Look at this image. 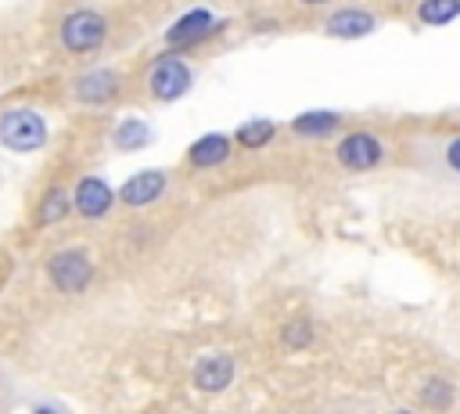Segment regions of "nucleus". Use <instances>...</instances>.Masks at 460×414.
I'll return each mask as SVG.
<instances>
[{"label":"nucleus","instance_id":"18","mask_svg":"<svg viewBox=\"0 0 460 414\" xmlns=\"http://www.w3.org/2000/svg\"><path fill=\"white\" fill-rule=\"evenodd\" d=\"M280 342H284L288 349L309 346V342H313V324H309V320H291V324H284V328H280Z\"/></svg>","mask_w":460,"mask_h":414},{"label":"nucleus","instance_id":"2","mask_svg":"<svg viewBox=\"0 0 460 414\" xmlns=\"http://www.w3.org/2000/svg\"><path fill=\"white\" fill-rule=\"evenodd\" d=\"M58 40L68 54H90L108 40V18L93 7H79V11L65 14V22L58 29Z\"/></svg>","mask_w":460,"mask_h":414},{"label":"nucleus","instance_id":"7","mask_svg":"<svg viewBox=\"0 0 460 414\" xmlns=\"http://www.w3.org/2000/svg\"><path fill=\"white\" fill-rule=\"evenodd\" d=\"M119 86H122V76L115 68H90L75 79L72 94L79 104H108L119 97Z\"/></svg>","mask_w":460,"mask_h":414},{"label":"nucleus","instance_id":"12","mask_svg":"<svg viewBox=\"0 0 460 414\" xmlns=\"http://www.w3.org/2000/svg\"><path fill=\"white\" fill-rule=\"evenodd\" d=\"M226 158H230V137H223V133H205L187 148V162L194 169H216Z\"/></svg>","mask_w":460,"mask_h":414},{"label":"nucleus","instance_id":"20","mask_svg":"<svg viewBox=\"0 0 460 414\" xmlns=\"http://www.w3.org/2000/svg\"><path fill=\"white\" fill-rule=\"evenodd\" d=\"M442 162H446L449 173L460 176V137H449V140L442 144Z\"/></svg>","mask_w":460,"mask_h":414},{"label":"nucleus","instance_id":"21","mask_svg":"<svg viewBox=\"0 0 460 414\" xmlns=\"http://www.w3.org/2000/svg\"><path fill=\"white\" fill-rule=\"evenodd\" d=\"M302 4H309V7H316V4H331V0H302Z\"/></svg>","mask_w":460,"mask_h":414},{"label":"nucleus","instance_id":"11","mask_svg":"<svg viewBox=\"0 0 460 414\" xmlns=\"http://www.w3.org/2000/svg\"><path fill=\"white\" fill-rule=\"evenodd\" d=\"M194 385L201 392H223L230 382H234V360L226 353H205L198 364H194Z\"/></svg>","mask_w":460,"mask_h":414},{"label":"nucleus","instance_id":"9","mask_svg":"<svg viewBox=\"0 0 460 414\" xmlns=\"http://www.w3.org/2000/svg\"><path fill=\"white\" fill-rule=\"evenodd\" d=\"M377 29V18H374V11L370 7H338L327 22H323V32L327 36H334V40H359V36H367V32H374Z\"/></svg>","mask_w":460,"mask_h":414},{"label":"nucleus","instance_id":"16","mask_svg":"<svg viewBox=\"0 0 460 414\" xmlns=\"http://www.w3.org/2000/svg\"><path fill=\"white\" fill-rule=\"evenodd\" d=\"M115 148H122V151H137V148H144L147 140H151V130H147V122H140V119H126V122H119L115 126Z\"/></svg>","mask_w":460,"mask_h":414},{"label":"nucleus","instance_id":"19","mask_svg":"<svg viewBox=\"0 0 460 414\" xmlns=\"http://www.w3.org/2000/svg\"><path fill=\"white\" fill-rule=\"evenodd\" d=\"M420 396H424V403H431V407H446V403H453V389H449V382H428Z\"/></svg>","mask_w":460,"mask_h":414},{"label":"nucleus","instance_id":"8","mask_svg":"<svg viewBox=\"0 0 460 414\" xmlns=\"http://www.w3.org/2000/svg\"><path fill=\"white\" fill-rule=\"evenodd\" d=\"M111 202H115V191L108 187L104 176H83V180L75 184L72 205H75V212H79L83 220H101V216H108Z\"/></svg>","mask_w":460,"mask_h":414},{"label":"nucleus","instance_id":"1","mask_svg":"<svg viewBox=\"0 0 460 414\" xmlns=\"http://www.w3.org/2000/svg\"><path fill=\"white\" fill-rule=\"evenodd\" d=\"M190 86H194V68L176 50H169V54L151 61V68H147V94L155 101H162V104L180 101Z\"/></svg>","mask_w":460,"mask_h":414},{"label":"nucleus","instance_id":"3","mask_svg":"<svg viewBox=\"0 0 460 414\" xmlns=\"http://www.w3.org/2000/svg\"><path fill=\"white\" fill-rule=\"evenodd\" d=\"M0 144L11 151H36L47 144V119L32 108H7L0 115Z\"/></svg>","mask_w":460,"mask_h":414},{"label":"nucleus","instance_id":"6","mask_svg":"<svg viewBox=\"0 0 460 414\" xmlns=\"http://www.w3.org/2000/svg\"><path fill=\"white\" fill-rule=\"evenodd\" d=\"M216 14L208 11V7H190L187 14H180L172 25H169V32H165V43H169V50H183V47H198V43H205L212 32H216Z\"/></svg>","mask_w":460,"mask_h":414},{"label":"nucleus","instance_id":"15","mask_svg":"<svg viewBox=\"0 0 460 414\" xmlns=\"http://www.w3.org/2000/svg\"><path fill=\"white\" fill-rule=\"evenodd\" d=\"M68 212H72V194L61 191V187H54V191L43 194L40 212H36V223H40V227H54V223H61Z\"/></svg>","mask_w":460,"mask_h":414},{"label":"nucleus","instance_id":"17","mask_svg":"<svg viewBox=\"0 0 460 414\" xmlns=\"http://www.w3.org/2000/svg\"><path fill=\"white\" fill-rule=\"evenodd\" d=\"M460 14V0H420L417 7V18L424 25H446Z\"/></svg>","mask_w":460,"mask_h":414},{"label":"nucleus","instance_id":"4","mask_svg":"<svg viewBox=\"0 0 460 414\" xmlns=\"http://www.w3.org/2000/svg\"><path fill=\"white\" fill-rule=\"evenodd\" d=\"M385 144L377 140V133L370 130H352L345 133L338 144H334V162L349 173H367V169H377L385 162Z\"/></svg>","mask_w":460,"mask_h":414},{"label":"nucleus","instance_id":"5","mask_svg":"<svg viewBox=\"0 0 460 414\" xmlns=\"http://www.w3.org/2000/svg\"><path fill=\"white\" fill-rule=\"evenodd\" d=\"M47 277L61 295H79L93 281V263L83 248H61L47 259Z\"/></svg>","mask_w":460,"mask_h":414},{"label":"nucleus","instance_id":"10","mask_svg":"<svg viewBox=\"0 0 460 414\" xmlns=\"http://www.w3.org/2000/svg\"><path fill=\"white\" fill-rule=\"evenodd\" d=\"M165 173L162 169H140V173H133L122 187H119V202L122 205H129V209H140V205H151V202H158L162 194H165Z\"/></svg>","mask_w":460,"mask_h":414},{"label":"nucleus","instance_id":"13","mask_svg":"<svg viewBox=\"0 0 460 414\" xmlns=\"http://www.w3.org/2000/svg\"><path fill=\"white\" fill-rule=\"evenodd\" d=\"M341 115L338 112H302L291 119V133L295 137H309V140H320V137H331L338 130Z\"/></svg>","mask_w":460,"mask_h":414},{"label":"nucleus","instance_id":"14","mask_svg":"<svg viewBox=\"0 0 460 414\" xmlns=\"http://www.w3.org/2000/svg\"><path fill=\"white\" fill-rule=\"evenodd\" d=\"M273 133H277V122L273 119H252V122H241L237 126L234 140L241 148H248V151H259V148H266L273 140Z\"/></svg>","mask_w":460,"mask_h":414}]
</instances>
